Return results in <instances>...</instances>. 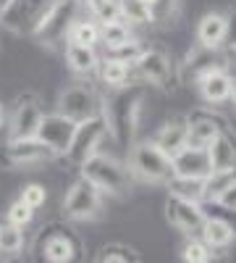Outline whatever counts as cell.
<instances>
[{"label": "cell", "instance_id": "cell-1", "mask_svg": "<svg viewBox=\"0 0 236 263\" xmlns=\"http://www.w3.org/2000/svg\"><path fill=\"white\" fill-rule=\"evenodd\" d=\"M79 168L84 177L102 190V195H126L134 182V174L128 171V166L116 161L113 156H105V153H95Z\"/></svg>", "mask_w": 236, "mask_h": 263}, {"label": "cell", "instance_id": "cell-2", "mask_svg": "<svg viewBox=\"0 0 236 263\" xmlns=\"http://www.w3.org/2000/svg\"><path fill=\"white\" fill-rule=\"evenodd\" d=\"M128 171L134 177L153 182V184H165L170 177H174V163H170V156L163 153L153 140H144L128 147V161H126Z\"/></svg>", "mask_w": 236, "mask_h": 263}, {"label": "cell", "instance_id": "cell-3", "mask_svg": "<svg viewBox=\"0 0 236 263\" xmlns=\"http://www.w3.org/2000/svg\"><path fill=\"white\" fill-rule=\"evenodd\" d=\"M108 137V121H105V116H92L87 121H79L74 126V135L69 140V147L63 150V161L71 163L74 168H79L87 158H92L95 153H100V145L102 140Z\"/></svg>", "mask_w": 236, "mask_h": 263}, {"label": "cell", "instance_id": "cell-4", "mask_svg": "<svg viewBox=\"0 0 236 263\" xmlns=\"http://www.w3.org/2000/svg\"><path fill=\"white\" fill-rule=\"evenodd\" d=\"M55 0H6L0 6V24L16 34H34Z\"/></svg>", "mask_w": 236, "mask_h": 263}, {"label": "cell", "instance_id": "cell-5", "mask_svg": "<svg viewBox=\"0 0 236 263\" xmlns=\"http://www.w3.org/2000/svg\"><path fill=\"white\" fill-rule=\"evenodd\" d=\"M100 208H102V190L81 174L63 197V213L74 221H90L100 213Z\"/></svg>", "mask_w": 236, "mask_h": 263}, {"label": "cell", "instance_id": "cell-6", "mask_svg": "<svg viewBox=\"0 0 236 263\" xmlns=\"http://www.w3.org/2000/svg\"><path fill=\"white\" fill-rule=\"evenodd\" d=\"M58 114H63L66 119L79 124V121H87L92 116H100L102 114V100L87 82H76V84L66 87V90L60 92Z\"/></svg>", "mask_w": 236, "mask_h": 263}, {"label": "cell", "instance_id": "cell-7", "mask_svg": "<svg viewBox=\"0 0 236 263\" xmlns=\"http://www.w3.org/2000/svg\"><path fill=\"white\" fill-rule=\"evenodd\" d=\"M81 3L79 0H55L53 8L48 11V16L42 18V24L37 27V32L32 37H37L45 45H58V42H66L69 27L71 21L79 16Z\"/></svg>", "mask_w": 236, "mask_h": 263}, {"label": "cell", "instance_id": "cell-8", "mask_svg": "<svg viewBox=\"0 0 236 263\" xmlns=\"http://www.w3.org/2000/svg\"><path fill=\"white\" fill-rule=\"evenodd\" d=\"M58 158L55 153L39 142L37 137H27V140H8L6 150L0 153V163H6L11 168H21V166H34V163H45Z\"/></svg>", "mask_w": 236, "mask_h": 263}, {"label": "cell", "instance_id": "cell-9", "mask_svg": "<svg viewBox=\"0 0 236 263\" xmlns=\"http://www.w3.org/2000/svg\"><path fill=\"white\" fill-rule=\"evenodd\" d=\"M165 216L174 229H179L186 237H200V229L205 224V211L197 200H186V197L170 195L165 203Z\"/></svg>", "mask_w": 236, "mask_h": 263}, {"label": "cell", "instance_id": "cell-10", "mask_svg": "<svg viewBox=\"0 0 236 263\" xmlns=\"http://www.w3.org/2000/svg\"><path fill=\"white\" fill-rule=\"evenodd\" d=\"M174 77V66L170 58L163 50H142L139 58L132 63V79H139L144 84H155V87H165Z\"/></svg>", "mask_w": 236, "mask_h": 263}, {"label": "cell", "instance_id": "cell-11", "mask_svg": "<svg viewBox=\"0 0 236 263\" xmlns=\"http://www.w3.org/2000/svg\"><path fill=\"white\" fill-rule=\"evenodd\" d=\"M42 108H39V100L37 95H21L16 100V108L11 114V121H8V140H27V137H34L37 135V126L42 121Z\"/></svg>", "mask_w": 236, "mask_h": 263}, {"label": "cell", "instance_id": "cell-12", "mask_svg": "<svg viewBox=\"0 0 236 263\" xmlns=\"http://www.w3.org/2000/svg\"><path fill=\"white\" fill-rule=\"evenodd\" d=\"M231 79H233V74L226 66H210V69H205L195 77V84H197V90H200L205 103L223 105L231 98Z\"/></svg>", "mask_w": 236, "mask_h": 263}, {"label": "cell", "instance_id": "cell-13", "mask_svg": "<svg viewBox=\"0 0 236 263\" xmlns=\"http://www.w3.org/2000/svg\"><path fill=\"white\" fill-rule=\"evenodd\" d=\"M74 126H76V121H71V119H66L63 114H42V121H39V126H37V140L39 142H45L55 156L60 158L63 156V150L69 147V140H71V135H74Z\"/></svg>", "mask_w": 236, "mask_h": 263}, {"label": "cell", "instance_id": "cell-14", "mask_svg": "<svg viewBox=\"0 0 236 263\" xmlns=\"http://www.w3.org/2000/svg\"><path fill=\"white\" fill-rule=\"evenodd\" d=\"M174 163V177H186V179H205L210 174V158L207 150L197 145H186L181 147L176 156H170Z\"/></svg>", "mask_w": 236, "mask_h": 263}, {"label": "cell", "instance_id": "cell-15", "mask_svg": "<svg viewBox=\"0 0 236 263\" xmlns=\"http://www.w3.org/2000/svg\"><path fill=\"white\" fill-rule=\"evenodd\" d=\"M228 34H231V18L218 11L205 13L197 24V42L205 50H221Z\"/></svg>", "mask_w": 236, "mask_h": 263}, {"label": "cell", "instance_id": "cell-16", "mask_svg": "<svg viewBox=\"0 0 236 263\" xmlns=\"http://www.w3.org/2000/svg\"><path fill=\"white\" fill-rule=\"evenodd\" d=\"M39 253L50 263H69L79 255V242L74 239V234L69 229H55V232L42 237Z\"/></svg>", "mask_w": 236, "mask_h": 263}, {"label": "cell", "instance_id": "cell-17", "mask_svg": "<svg viewBox=\"0 0 236 263\" xmlns=\"http://www.w3.org/2000/svg\"><path fill=\"white\" fill-rule=\"evenodd\" d=\"M210 171H236V137L223 126L207 147Z\"/></svg>", "mask_w": 236, "mask_h": 263}, {"label": "cell", "instance_id": "cell-18", "mask_svg": "<svg viewBox=\"0 0 236 263\" xmlns=\"http://www.w3.org/2000/svg\"><path fill=\"white\" fill-rule=\"evenodd\" d=\"M200 239L210 248V250H226L231 248V242L236 239V229L231 221H226V218H218V216H207L205 224L200 229Z\"/></svg>", "mask_w": 236, "mask_h": 263}, {"label": "cell", "instance_id": "cell-19", "mask_svg": "<svg viewBox=\"0 0 236 263\" xmlns=\"http://www.w3.org/2000/svg\"><path fill=\"white\" fill-rule=\"evenodd\" d=\"M221 129H223L221 119L207 116V114H195L191 119H186V145L207 147Z\"/></svg>", "mask_w": 236, "mask_h": 263}, {"label": "cell", "instance_id": "cell-20", "mask_svg": "<svg viewBox=\"0 0 236 263\" xmlns=\"http://www.w3.org/2000/svg\"><path fill=\"white\" fill-rule=\"evenodd\" d=\"M153 142L163 153H168V156H176L181 147H186V119H170V121H165L158 129V135L153 137Z\"/></svg>", "mask_w": 236, "mask_h": 263}, {"label": "cell", "instance_id": "cell-21", "mask_svg": "<svg viewBox=\"0 0 236 263\" xmlns=\"http://www.w3.org/2000/svg\"><path fill=\"white\" fill-rule=\"evenodd\" d=\"M66 63L69 69L79 77H92L97 74V66H100V53L95 48H87V45H71L66 42Z\"/></svg>", "mask_w": 236, "mask_h": 263}, {"label": "cell", "instance_id": "cell-22", "mask_svg": "<svg viewBox=\"0 0 236 263\" xmlns=\"http://www.w3.org/2000/svg\"><path fill=\"white\" fill-rule=\"evenodd\" d=\"M97 74H100L105 87H111V90H121V87H126L128 82H132V63L118 61L113 55H102L100 66H97Z\"/></svg>", "mask_w": 236, "mask_h": 263}, {"label": "cell", "instance_id": "cell-23", "mask_svg": "<svg viewBox=\"0 0 236 263\" xmlns=\"http://www.w3.org/2000/svg\"><path fill=\"white\" fill-rule=\"evenodd\" d=\"M66 42L71 45H87V48H97L100 45V24L90 16H76L69 27Z\"/></svg>", "mask_w": 236, "mask_h": 263}, {"label": "cell", "instance_id": "cell-24", "mask_svg": "<svg viewBox=\"0 0 236 263\" xmlns=\"http://www.w3.org/2000/svg\"><path fill=\"white\" fill-rule=\"evenodd\" d=\"M134 27H128L123 18H113V21H105V24H100V45L105 50H113L118 45H123V42H128L134 34H132Z\"/></svg>", "mask_w": 236, "mask_h": 263}, {"label": "cell", "instance_id": "cell-25", "mask_svg": "<svg viewBox=\"0 0 236 263\" xmlns=\"http://www.w3.org/2000/svg\"><path fill=\"white\" fill-rule=\"evenodd\" d=\"M118 11L121 18L126 21L128 27H147V24H155L153 21V8L144 0H118Z\"/></svg>", "mask_w": 236, "mask_h": 263}, {"label": "cell", "instance_id": "cell-26", "mask_svg": "<svg viewBox=\"0 0 236 263\" xmlns=\"http://www.w3.org/2000/svg\"><path fill=\"white\" fill-rule=\"evenodd\" d=\"M236 179V171H210L202 179V203H216V197Z\"/></svg>", "mask_w": 236, "mask_h": 263}, {"label": "cell", "instance_id": "cell-27", "mask_svg": "<svg viewBox=\"0 0 236 263\" xmlns=\"http://www.w3.org/2000/svg\"><path fill=\"white\" fill-rule=\"evenodd\" d=\"M84 13L90 18H95L97 24H105V21H113V18H121V11H118V0H79Z\"/></svg>", "mask_w": 236, "mask_h": 263}, {"label": "cell", "instance_id": "cell-28", "mask_svg": "<svg viewBox=\"0 0 236 263\" xmlns=\"http://www.w3.org/2000/svg\"><path fill=\"white\" fill-rule=\"evenodd\" d=\"M24 250V232L16 224L0 218V255H16Z\"/></svg>", "mask_w": 236, "mask_h": 263}, {"label": "cell", "instance_id": "cell-29", "mask_svg": "<svg viewBox=\"0 0 236 263\" xmlns=\"http://www.w3.org/2000/svg\"><path fill=\"white\" fill-rule=\"evenodd\" d=\"M165 184H168L170 195H176V197H186V200H197V203H202V179L170 177Z\"/></svg>", "mask_w": 236, "mask_h": 263}, {"label": "cell", "instance_id": "cell-30", "mask_svg": "<svg viewBox=\"0 0 236 263\" xmlns=\"http://www.w3.org/2000/svg\"><path fill=\"white\" fill-rule=\"evenodd\" d=\"M181 258L186 263H207V260H212V250L202 242L200 237H189V242L181 250Z\"/></svg>", "mask_w": 236, "mask_h": 263}, {"label": "cell", "instance_id": "cell-31", "mask_svg": "<svg viewBox=\"0 0 236 263\" xmlns=\"http://www.w3.org/2000/svg\"><path fill=\"white\" fill-rule=\"evenodd\" d=\"M32 218H34V208H29L24 200H21V197H18L16 203H11L8 211H6V221H8V224H16V227H21V229L29 227Z\"/></svg>", "mask_w": 236, "mask_h": 263}, {"label": "cell", "instance_id": "cell-32", "mask_svg": "<svg viewBox=\"0 0 236 263\" xmlns=\"http://www.w3.org/2000/svg\"><path fill=\"white\" fill-rule=\"evenodd\" d=\"M97 260H100V263H105V260H121V263H128V260H137V255H134V250H132V248L118 245V242H111V245L100 248Z\"/></svg>", "mask_w": 236, "mask_h": 263}, {"label": "cell", "instance_id": "cell-33", "mask_svg": "<svg viewBox=\"0 0 236 263\" xmlns=\"http://www.w3.org/2000/svg\"><path fill=\"white\" fill-rule=\"evenodd\" d=\"M21 200H24L29 208H42L45 205V200H48V187L45 184H37V182H32V184H27V187H21Z\"/></svg>", "mask_w": 236, "mask_h": 263}, {"label": "cell", "instance_id": "cell-34", "mask_svg": "<svg viewBox=\"0 0 236 263\" xmlns=\"http://www.w3.org/2000/svg\"><path fill=\"white\" fill-rule=\"evenodd\" d=\"M212 205H221L223 211H231V213H236V179L216 197V203H212Z\"/></svg>", "mask_w": 236, "mask_h": 263}, {"label": "cell", "instance_id": "cell-35", "mask_svg": "<svg viewBox=\"0 0 236 263\" xmlns=\"http://www.w3.org/2000/svg\"><path fill=\"white\" fill-rule=\"evenodd\" d=\"M228 100H231V103L236 105V77L231 79V98H228Z\"/></svg>", "mask_w": 236, "mask_h": 263}, {"label": "cell", "instance_id": "cell-36", "mask_svg": "<svg viewBox=\"0 0 236 263\" xmlns=\"http://www.w3.org/2000/svg\"><path fill=\"white\" fill-rule=\"evenodd\" d=\"M3 121H6V111H3V105H0V126H3Z\"/></svg>", "mask_w": 236, "mask_h": 263}, {"label": "cell", "instance_id": "cell-37", "mask_svg": "<svg viewBox=\"0 0 236 263\" xmlns=\"http://www.w3.org/2000/svg\"><path fill=\"white\" fill-rule=\"evenodd\" d=\"M144 3H149V6H153V0H144Z\"/></svg>", "mask_w": 236, "mask_h": 263}]
</instances>
